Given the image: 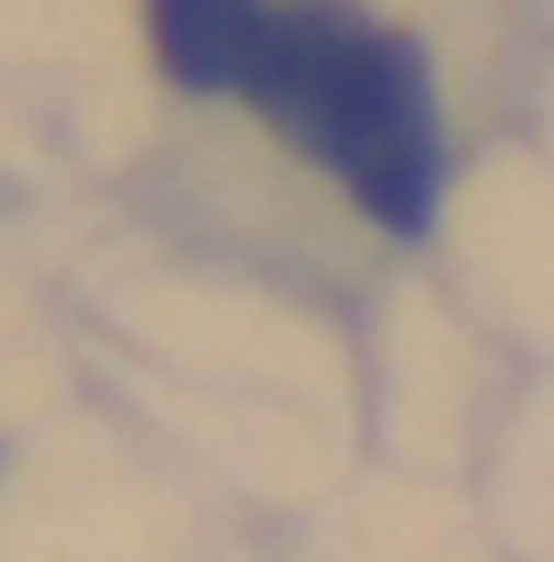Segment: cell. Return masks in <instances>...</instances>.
Returning a JSON list of instances; mask_svg holds the SVG:
<instances>
[{"mask_svg":"<svg viewBox=\"0 0 554 562\" xmlns=\"http://www.w3.org/2000/svg\"><path fill=\"white\" fill-rule=\"evenodd\" d=\"M221 90L253 99L302 155L351 188L368 221L416 228L441 204V99L408 33L375 25L359 0H294L245 9L228 42Z\"/></svg>","mask_w":554,"mask_h":562,"instance_id":"1","label":"cell"},{"mask_svg":"<svg viewBox=\"0 0 554 562\" xmlns=\"http://www.w3.org/2000/svg\"><path fill=\"white\" fill-rule=\"evenodd\" d=\"M253 0H147V25H156V57L171 82L188 90H221L228 42H237V16Z\"/></svg>","mask_w":554,"mask_h":562,"instance_id":"2","label":"cell"}]
</instances>
